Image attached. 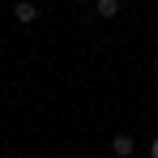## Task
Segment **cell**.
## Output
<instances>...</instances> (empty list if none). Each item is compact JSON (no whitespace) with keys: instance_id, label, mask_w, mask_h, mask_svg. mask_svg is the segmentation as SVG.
Returning <instances> with one entry per match:
<instances>
[{"instance_id":"2","label":"cell","mask_w":158,"mask_h":158,"mask_svg":"<svg viewBox=\"0 0 158 158\" xmlns=\"http://www.w3.org/2000/svg\"><path fill=\"white\" fill-rule=\"evenodd\" d=\"M13 17H17L22 26H30V22L39 17V4H34V0H17V4H13Z\"/></svg>"},{"instance_id":"3","label":"cell","mask_w":158,"mask_h":158,"mask_svg":"<svg viewBox=\"0 0 158 158\" xmlns=\"http://www.w3.org/2000/svg\"><path fill=\"white\" fill-rule=\"evenodd\" d=\"M94 9H98V17H115L120 13V0H94Z\"/></svg>"},{"instance_id":"1","label":"cell","mask_w":158,"mask_h":158,"mask_svg":"<svg viewBox=\"0 0 158 158\" xmlns=\"http://www.w3.org/2000/svg\"><path fill=\"white\" fill-rule=\"evenodd\" d=\"M132 150H137V137H132V132H115V137H111V154L115 158H128Z\"/></svg>"},{"instance_id":"4","label":"cell","mask_w":158,"mask_h":158,"mask_svg":"<svg viewBox=\"0 0 158 158\" xmlns=\"http://www.w3.org/2000/svg\"><path fill=\"white\" fill-rule=\"evenodd\" d=\"M150 158H158V137H154V141H150Z\"/></svg>"},{"instance_id":"5","label":"cell","mask_w":158,"mask_h":158,"mask_svg":"<svg viewBox=\"0 0 158 158\" xmlns=\"http://www.w3.org/2000/svg\"><path fill=\"white\" fill-rule=\"evenodd\" d=\"M154 69H158V56H154Z\"/></svg>"}]
</instances>
